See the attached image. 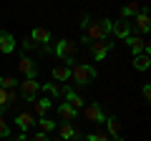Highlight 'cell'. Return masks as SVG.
Returning <instances> with one entry per match:
<instances>
[{
  "label": "cell",
  "instance_id": "6da1fadb",
  "mask_svg": "<svg viewBox=\"0 0 151 141\" xmlns=\"http://www.w3.org/2000/svg\"><path fill=\"white\" fill-rule=\"evenodd\" d=\"M68 68H70V78L78 86H91L98 78V70L93 65H88V63H73V60H68Z\"/></svg>",
  "mask_w": 151,
  "mask_h": 141
},
{
  "label": "cell",
  "instance_id": "7a4b0ae2",
  "mask_svg": "<svg viewBox=\"0 0 151 141\" xmlns=\"http://www.w3.org/2000/svg\"><path fill=\"white\" fill-rule=\"evenodd\" d=\"M38 93H40V83H38V78H25V81H20V96L25 98V101H35Z\"/></svg>",
  "mask_w": 151,
  "mask_h": 141
},
{
  "label": "cell",
  "instance_id": "3957f363",
  "mask_svg": "<svg viewBox=\"0 0 151 141\" xmlns=\"http://www.w3.org/2000/svg\"><path fill=\"white\" fill-rule=\"evenodd\" d=\"M124 43L131 48V53H134V55H139V53H149V50H151V48H149V40H146L144 35H136V33H131Z\"/></svg>",
  "mask_w": 151,
  "mask_h": 141
},
{
  "label": "cell",
  "instance_id": "277c9868",
  "mask_svg": "<svg viewBox=\"0 0 151 141\" xmlns=\"http://www.w3.org/2000/svg\"><path fill=\"white\" fill-rule=\"evenodd\" d=\"M53 53L58 55V58H63V60H70L76 55V43H73V40H68V38H60L58 43H55Z\"/></svg>",
  "mask_w": 151,
  "mask_h": 141
},
{
  "label": "cell",
  "instance_id": "5b68a950",
  "mask_svg": "<svg viewBox=\"0 0 151 141\" xmlns=\"http://www.w3.org/2000/svg\"><path fill=\"white\" fill-rule=\"evenodd\" d=\"M18 70H20L25 78H38V63L30 55H23V58L18 60Z\"/></svg>",
  "mask_w": 151,
  "mask_h": 141
},
{
  "label": "cell",
  "instance_id": "8992f818",
  "mask_svg": "<svg viewBox=\"0 0 151 141\" xmlns=\"http://www.w3.org/2000/svg\"><path fill=\"white\" fill-rule=\"evenodd\" d=\"M134 20H136V23H134L131 28H136L139 33H149V30H151V15H149V8H141V10L134 15Z\"/></svg>",
  "mask_w": 151,
  "mask_h": 141
},
{
  "label": "cell",
  "instance_id": "52a82bcc",
  "mask_svg": "<svg viewBox=\"0 0 151 141\" xmlns=\"http://www.w3.org/2000/svg\"><path fill=\"white\" fill-rule=\"evenodd\" d=\"M113 50V40H96V43H91V53H93V58L96 60H103L108 53Z\"/></svg>",
  "mask_w": 151,
  "mask_h": 141
},
{
  "label": "cell",
  "instance_id": "ba28073f",
  "mask_svg": "<svg viewBox=\"0 0 151 141\" xmlns=\"http://www.w3.org/2000/svg\"><path fill=\"white\" fill-rule=\"evenodd\" d=\"M83 116H86V121H91V124H103V119H106V114H103V109L98 103L83 106Z\"/></svg>",
  "mask_w": 151,
  "mask_h": 141
},
{
  "label": "cell",
  "instance_id": "9c48e42d",
  "mask_svg": "<svg viewBox=\"0 0 151 141\" xmlns=\"http://www.w3.org/2000/svg\"><path fill=\"white\" fill-rule=\"evenodd\" d=\"M60 91H63V96H65V103H70L76 111H81L83 106H86V103H83V98H81V93H76L73 86H63Z\"/></svg>",
  "mask_w": 151,
  "mask_h": 141
},
{
  "label": "cell",
  "instance_id": "30bf717a",
  "mask_svg": "<svg viewBox=\"0 0 151 141\" xmlns=\"http://www.w3.org/2000/svg\"><path fill=\"white\" fill-rule=\"evenodd\" d=\"M28 38H30L33 43H38V45H50L53 35H50V30H48V28H33Z\"/></svg>",
  "mask_w": 151,
  "mask_h": 141
},
{
  "label": "cell",
  "instance_id": "8fae6325",
  "mask_svg": "<svg viewBox=\"0 0 151 141\" xmlns=\"http://www.w3.org/2000/svg\"><path fill=\"white\" fill-rule=\"evenodd\" d=\"M131 33H134V28H131L129 20H119V23H113V28H111V35H116L119 40H126Z\"/></svg>",
  "mask_w": 151,
  "mask_h": 141
},
{
  "label": "cell",
  "instance_id": "7c38bea8",
  "mask_svg": "<svg viewBox=\"0 0 151 141\" xmlns=\"http://www.w3.org/2000/svg\"><path fill=\"white\" fill-rule=\"evenodd\" d=\"M15 50V35L8 30H0V53H13Z\"/></svg>",
  "mask_w": 151,
  "mask_h": 141
},
{
  "label": "cell",
  "instance_id": "4fadbf2b",
  "mask_svg": "<svg viewBox=\"0 0 151 141\" xmlns=\"http://www.w3.org/2000/svg\"><path fill=\"white\" fill-rule=\"evenodd\" d=\"M15 124H18L20 131H33V129H35V116L28 114V111H23V114L15 116Z\"/></svg>",
  "mask_w": 151,
  "mask_h": 141
},
{
  "label": "cell",
  "instance_id": "5bb4252c",
  "mask_svg": "<svg viewBox=\"0 0 151 141\" xmlns=\"http://www.w3.org/2000/svg\"><path fill=\"white\" fill-rule=\"evenodd\" d=\"M33 106H35V114H33V116H38V119H40V116H45L50 109H53V101H50L48 96H38L35 101H33Z\"/></svg>",
  "mask_w": 151,
  "mask_h": 141
},
{
  "label": "cell",
  "instance_id": "9a60e30c",
  "mask_svg": "<svg viewBox=\"0 0 151 141\" xmlns=\"http://www.w3.org/2000/svg\"><path fill=\"white\" fill-rule=\"evenodd\" d=\"M58 136L63 141H73V139H81V131L76 129L73 124H65V121H63V126L58 129Z\"/></svg>",
  "mask_w": 151,
  "mask_h": 141
},
{
  "label": "cell",
  "instance_id": "2e32d148",
  "mask_svg": "<svg viewBox=\"0 0 151 141\" xmlns=\"http://www.w3.org/2000/svg\"><path fill=\"white\" fill-rule=\"evenodd\" d=\"M58 116L60 119L65 121V124H70V121H76V116H78V111L73 109V106H70V103H58Z\"/></svg>",
  "mask_w": 151,
  "mask_h": 141
},
{
  "label": "cell",
  "instance_id": "e0dca14e",
  "mask_svg": "<svg viewBox=\"0 0 151 141\" xmlns=\"http://www.w3.org/2000/svg\"><path fill=\"white\" fill-rule=\"evenodd\" d=\"M134 68L141 70V73H146V70L151 68V55H149V53H139V55H134Z\"/></svg>",
  "mask_w": 151,
  "mask_h": 141
},
{
  "label": "cell",
  "instance_id": "ac0fdd59",
  "mask_svg": "<svg viewBox=\"0 0 151 141\" xmlns=\"http://www.w3.org/2000/svg\"><path fill=\"white\" fill-rule=\"evenodd\" d=\"M103 124H106L108 136H119V134H121V121L116 119V116H106V119H103Z\"/></svg>",
  "mask_w": 151,
  "mask_h": 141
},
{
  "label": "cell",
  "instance_id": "d6986e66",
  "mask_svg": "<svg viewBox=\"0 0 151 141\" xmlns=\"http://www.w3.org/2000/svg\"><path fill=\"white\" fill-rule=\"evenodd\" d=\"M50 76H53V81H70V68L68 65H53Z\"/></svg>",
  "mask_w": 151,
  "mask_h": 141
},
{
  "label": "cell",
  "instance_id": "ffe728a7",
  "mask_svg": "<svg viewBox=\"0 0 151 141\" xmlns=\"http://www.w3.org/2000/svg\"><path fill=\"white\" fill-rule=\"evenodd\" d=\"M40 91H45V93H48V98H50V101H53V98H58V96H63V91H60V86H58V83H43V86H40Z\"/></svg>",
  "mask_w": 151,
  "mask_h": 141
},
{
  "label": "cell",
  "instance_id": "44dd1931",
  "mask_svg": "<svg viewBox=\"0 0 151 141\" xmlns=\"http://www.w3.org/2000/svg\"><path fill=\"white\" fill-rule=\"evenodd\" d=\"M139 10H141V5L136 3V0H131V3H126V5L121 8V15H124V18H134Z\"/></svg>",
  "mask_w": 151,
  "mask_h": 141
},
{
  "label": "cell",
  "instance_id": "7402d4cb",
  "mask_svg": "<svg viewBox=\"0 0 151 141\" xmlns=\"http://www.w3.org/2000/svg\"><path fill=\"white\" fill-rule=\"evenodd\" d=\"M35 124L40 126V131H43V134H48V131H55V121H53V119H48V116H40Z\"/></svg>",
  "mask_w": 151,
  "mask_h": 141
},
{
  "label": "cell",
  "instance_id": "603a6c76",
  "mask_svg": "<svg viewBox=\"0 0 151 141\" xmlns=\"http://www.w3.org/2000/svg\"><path fill=\"white\" fill-rule=\"evenodd\" d=\"M86 141H111V136L103 134V131H93V134L86 136Z\"/></svg>",
  "mask_w": 151,
  "mask_h": 141
},
{
  "label": "cell",
  "instance_id": "cb8c5ba5",
  "mask_svg": "<svg viewBox=\"0 0 151 141\" xmlns=\"http://www.w3.org/2000/svg\"><path fill=\"white\" fill-rule=\"evenodd\" d=\"M0 88L13 91V88H15V78H13V76H3V78H0Z\"/></svg>",
  "mask_w": 151,
  "mask_h": 141
},
{
  "label": "cell",
  "instance_id": "d4e9b609",
  "mask_svg": "<svg viewBox=\"0 0 151 141\" xmlns=\"http://www.w3.org/2000/svg\"><path fill=\"white\" fill-rule=\"evenodd\" d=\"M10 136V126H8L5 116H0V139H8Z\"/></svg>",
  "mask_w": 151,
  "mask_h": 141
},
{
  "label": "cell",
  "instance_id": "484cf974",
  "mask_svg": "<svg viewBox=\"0 0 151 141\" xmlns=\"http://www.w3.org/2000/svg\"><path fill=\"white\" fill-rule=\"evenodd\" d=\"M28 141H50V139H48V134H43V131H33V136Z\"/></svg>",
  "mask_w": 151,
  "mask_h": 141
},
{
  "label": "cell",
  "instance_id": "4316f807",
  "mask_svg": "<svg viewBox=\"0 0 151 141\" xmlns=\"http://www.w3.org/2000/svg\"><path fill=\"white\" fill-rule=\"evenodd\" d=\"M33 45H35V43H33L30 38H23V43H20V48H23V55H28V50H33Z\"/></svg>",
  "mask_w": 151,
  "mask_h": 141
},
{
  "label": "cell",
  "instance_id": "83f0119b",
  "mask_svg": "<svg viewBox=\"0 0 151 141\" xmlns=\"http://www.w3.org/2000/svg\"><path fill=\"white\" fill-rule=\"evenodd\" d=\"M141 96H144V101H151V86H149V83H144V88H141Z\"/></svg>",
  "mask_w": 151,
  "mask_h": 141
},
{
  "label": "cell",
  "instance_id": "f1b7e54d",
  "mask_svg": "<svg viewBox=\"0 0 151 141\" xmlns=\"http://www.w3.org/2000/svg\"><path fill=\"white\" fill-rule=\"evenodd\" d=\"M0 106L10 109V106H8V91H5V88H0Z\"/></svg>",
  "mask_w": 151,
  "mask_h": 141
},
{
  "label": "cell",
  "instance_id": "f546056e",
  "mask_svg": "<svg viewBox=\"0 0 151 141\" xmlns=\"http://www.w3.org/2000/svg\"><path fill=\"white\" fill-rule=\"evenodd\" d=\"M91 23H93V20H91V15H88V13H86V15L81 18V25H83V30H86V28L91 25Z\"/></svg>",
  "mask_w": 151,
  "mask_h": 141
},
{
  "label": "cell",
  "instance_id": "4dcf8cb0",
  "mask_svg": "<svg viewBox=\"0 0 151 141\" xmlns=\"http://www.w3.org/2000/svg\"><path fill=\"white\" fill-rule=\"evenodd\" d=\"M13 101H18V93L15 91H8V106H13Z\"/></svg>",
  "mask_w": 151,
  "mask_h": 141
},
{
  "label": "cell",
  "instance_id": "1f68e13d",
  "mask_svg": "<svg viewBox=\"0 0 151 141\" xmlns=\"http://www.w3.org/2000/svg\"><path fill=\"white\" fill-rule=\"evenodd\" d=\"M8 141H28V139L23 134H18V136H8Z\"/></svg>",
  "mask_w": 151,
  "mask_h": 141
},
{
  "label": "cell",
  "instance_id": "d6a6232c",
  "mask_svg": "<svg viewBox=\"0 0 151 141\" xmlns=\"http://www.w3.org/2000/svg\"><path fill=\"white\" fill-rule=\"evenodd\" d=\"M50 141H63V139H60V136H55V139H50Z\"/></svg>",
  "mask_w": 151,
  "mask_h": 141
}]
</instances>
